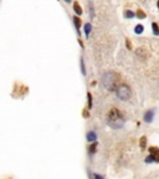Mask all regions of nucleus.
<instances>
[{"label":"nucleus","instance_id":"11","mask_svg":"<svg viewBox=\"0 0 159 179\" xmlns=\"http://www.w3.org/2000/svg\"><path fill=\"white\" fill-rule=\"evenodd\" d=\"M143 29H144L143 25H137V26H135V30H134V33H135V34H142V33H143Z\"/></svg>","mask_w":159,"mask_h":179},{"label":"nucleus","instance_id":"6","mask_svg":"<svg viewBox=\"0 0 159 179\" xmlns=\"http://www.w3.org/2000/svg\"><path fill=\"white\" fill-rule=\"evenodd\" d=\"M96 139H97V134L94 133L93 131H91V132L87 133V141L88 142H96Z\"/></svg>","mask_w":159,"mask_h":179},{"label":"nucleus","instance_id":"2","mask_svg":"<svg viewBox=\"0 0 159 179\" xmlns=\"http://www.w3.org/2000/svg\"><path fill=\"white\" fill-rule=\"evenodd\" d=\"M118 78L119 76L114 72H108L102 77V85L108 91H114L118 86Z\"/></svg>","mask_w":159,"mask_h":179},{"label":"nucleus","instance_id":"5","mask_svg":"<svg viewBox=\"0 0 159 179\" xmlns=\"http://www.w3.org/2000/svg\"><path fill=\"white\" fill-rule=\"evenodd\" d=\"M153 117H154V110H149L144 113V121L147 123H151L153 121Z\"/></svg>","mask_w":159,"mask_h":179},{"label":"nucleus","instance_id":"7","mask_svg":"<svg viewBox=\"0 0 159 179\" xmlns=\"http://www.w3.org/2000/svg\"><path fill=\"white\" fill-rule=\"evenodd\" d=\"M73 23H75V26H76V29H77V33H78V35H80V26H81V20H80V18H78V16L73 18Z\"/></svg>","mask_w":159,"mask_h":179},{"label":"nucleus","instance_id":"10","mask_svg":"<svg viewBox=\"0 0 159 179\" xmlns=\"http://www.w3.org/2000/svg\"><path fill=\"white\" fill-rule=\"evenodd\" d=\"M139 144H141V148H142V149H145V144H147V138H145V137H144V136H143V137H142V138H141V143H139Z\"/></svg>","mask_w":159,"mask_h":179},{"label":"nucleus","instance_id":"18","mask_svg":"<svg viewBox=\"0 0 159 179\" xmlns=\"http://www.w3.org/2000/svg\"><path fill=\"white\" fill-rule=\"evenodd\" d=\"M92 178L93 179H103L101 175H98V174H92Z\"/></svg>","mask_w":159,"mask_h":179},{"label":"nucleus","instance_id":"16","mask_svg":"<svg viewBox=\"0 0 159 179\" xmlns=\"http://www.w3.org/2000/svg\"><path fill=\"white\" fill-rule=\"evenodd\" d=\"M80 62H81V70H82V73H83V75H86V69H84V64H83V59H81V60H80Z\"/></svg>","mask_w":159,"mask_h":179},{"label":"nucleus","instance_id":"19","mask_svg":"<svg viewBox=\"0 0 159 179\" xmlns=\"http://www.w3.org/2000/svg\"><path fill=\"white\" fill-rule=\"evenodd\" d=\"M145 162H147V163H152V162H153V158H152L151 155H149V157H147V159H145Z\"/></svg>","mask_w":159,"mask_h":179},{"label":"nucleus","instance_id":"22","mask_svg":"<svg viewBox=\"0 0 159 179\" xmlns=\"http://www.w3.org/2000/svg\"><path fill=\"white\" fill-rule=\"evenodd\" d=\"M157 5H158V9H159V2H158V4H157Z\"/></svg>","mask_w":159,"mask_h":179},{"label":"nucleus","instance_id":"1","mask_svg":"<svg viewBox=\"0 0 159 179\" xmlns=\"http://www.w3.org/2000/svg\"><path fill=\"white\" fill-rule=\"evenodd\" d=\"M107 122H108V124L111 126L112 128L118 129V128L123 127V124H124V118H123L122 113H121L117 108H112V110L108 112Z\"/></svg>","mask_w":159,"mask_h":179},{"label":"nucleus","instance_id":"12","mask_svg":"<svg viewBox=\"0 0 159 179\" xmlns=\"http://www.w3.org/2000/svg\"><path fill=\"white\" fill-rule=\"evenodd\" d=\"M96 148H97V143L96 142H93V144L90 147V148H88V152L92 154V153H94V152H96Z\"/></svg>","mask_w":159,"mask_h":179},{"label":"nucleus","instance_id":"3","mask_svg":"<svg viewBox=\"0 0 159 179\" xmlns=\"http://www.w3.org/2000/svg\"><path fill=\"white\" fill-rule=\"evenodd\" d=\"M114 91L117 93V97L123 100V101H127L131 97V90L127 85H119V86H117V88Z\"/></svg>","mask_w":159,"mask_h":179},{"label":"nucleus","instance_id":"17","mask_svg":"<svg viewBox=\"0 0 159 179\" xmlns=\"http://www.w3.org/2000/svg\"><path fill=\"white\" fill-rule=\"evenodd\" d=\"M137 16L141 18V19H144L145 18V14L142 11V10H138V11H137Z\"/></svg>","mask_w":159,"mask_h":179},{"label":"nucleus","instance_id":"21","mask_svg":"<svg viewBox=\"0 0 159 179\" xmlns=\"http://www.w3.org/2000/svg\"><path fill=\"white\" fill-rule=\"evenodd\" d=\"M83 116H84V117H88V112H87V110L83 112Z\"/></svg>","mask_w":159,"mask_h":179},{"label":"nucleus","instance_id":"20","mask_svg":"<svg viewBox=\"0 0 159 179\" xmlns=\"http://www.w3.org/2000/svg\"><path fill=\"white\" fill-rule=\"evenodd\" d=\"M126 45H127V47H128L129 50L132 49V45H131V43H129V40H127V41H126Z\"/></svg>","mask_w":159,"mask_h":179},{"label":"nucleus","instance_id":"4","mask_svg":"<svg viewBox=\"0 0 159 179\" xmlns=\"http://www.w3.org/2000/svg\"><path fill=\"white\" fill-rule=\"evenodd\" d=\"M149 153L151 157L153 158V162L159 163V149L155 148V147H149Z\"/></svg>","mask_w":159,"mask_h":179},{"label":"nucleus","instance_id":"9","mask_svg":"<svg viewBox=\"0 0 159 179\" xmlns=\"http://www.w3.org/2000/svg\"><path fill=\"white\" fill-rule=\"evenodd\" d=\"M91 29H92L91 24H86V25H84V34H86V37H87V39H88V36H90Z\"/></svg>","mask_w":159,"mask_h":179},{"label":"nucleus","instance_id":"13","mask_svg":"<svg viewBox=\"0 0 159 179\" xmlns=\"http://www.w3.org/2000/svg\"><path fill=\"white\" fill-rule=\"evenodd\" d=\"M152 27H153V34L154 35H159V27H158V25L155 23L152 24Z\"/></svg>","mask_w":159,"mask_h":179},{"label":"nucleus","instance_id":"8","mask_svg":"<svg viewBox=\"0 0 159 179\" xmlns=\"http://www.w3.org/2000/svg\"><path fill=\"white\" fill-rule=\"evenodd\" d=\"M73 9H75V13H76L77 15H81V14H82V9H81V6H80L78 3L73 4Z\"/></svg>","mask_w":159,"mask_h":179},{"label":"nucleus","instance_id":"15","mask_svg":"<svg viewBox=\"0 0 159 179\" xmlns=\"http://www.w3.org/2000/svg\"><path fill=\"white\" fill-rule=\"evenodd\" d=\"M87 98H88V107L91 108V107H92V94H91L90 92L87 93Z\"/></svg>","mask_w":159,"mask_h":179},{"label":"nucleus","instance_id":"14","mask_svg":"<svg viewBox=\"0 0 159 179\" xmlns=\"http://www.w3.org/2000/svg\"><path fill=\"white\" fill-rule=\"evenodd\" d=\"M124 16H126L127 19H132V18L134 16V13H133V11H131V10H127V11L124 13Z\"/></svg>","mask_w":159,"mask_h":179}]
</instances>
